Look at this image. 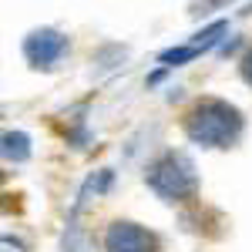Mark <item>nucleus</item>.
<instances>
[{"instance_id":"nucleus-1","label":"nucleus","mask_w":252,"mask_h":252,"mask_svg":"<svg viewBox=\"0 0 252 252\" xmlns=\"http://www.w3.org/2000/svg\"><path fill=\"white\" fill-rule=\"evenodd\" d=\"M185 131L192 141L205 145V148H229L239 131H242V115L229 101L219 97H198L182 118Z\"/></svg>"},{"instance_id":"nucleus-3","label":"nucleus","mask_w":252,"mask_h":252,"mask_svg":"<svg viewBox=\"0 0 252 252\" xmlns=\"http://www.w3.org/2000/svg\"><path fill=\"white\" fill-rule=\"evenodd\" d=\"M104 249L108 252H158V235L135 225V222H115L104 232Z\"/></svg>"},{"instance_id":"nucleus-6","label":"nucleus","mask_w":252,"mask_h":252,"mask_svg":"<svg viewBox=\"0 0 252 252\" xmlns=\"http://www.w3.org/2000/svg\"><path fill=\"white\" fill-rule=\"evenodd\" d=\"M242 78H246V84H252V51L242 58Z\"/></svg>"},{"instance_id":"nucleus-2","label":"nucleus","mask_w":252,"mask_h":252,"mask_svg":"<svg viewBox=\"0 0 252 252\" xmlns=\"http://www.w3.org/2000/svg\"><path fill=\"white\" fill-rule=\"evenodd\" d=\"M148 189L165 202H192L198 195V175H195L192 158L182 152L161 155L148 172Z\"/></svg>"},{"instance_id":"nucleus-5","label":"nucleus","mask_w":252,"mask_h":252,"mask_svg":"<svg viewBox=\"0 0 252 252\" xmlns=\"http://www.w3.org/2000/svg\"><path fill=\"white\" fill-rule=\"evenodd\" d=\"M3 155L7 158H17V161H24V158L31 155V148H27V135H3Z\"/></svg>"},{"instance_id":"nucleus-4","label":"nucleus","mask_w":252,"mask_h":252,"mask_svg":"<svg viewBox=\"0 0 252 252\" xmlns=\"http://www.w3.org/2000/svg\"><path fill=\"white\" fill-rule=\"evenodd\" d=\"M24 54L34 67H54L64 54H67V37H61L58 31H34L24 40Z\"/></svg>"}]
</instances>
